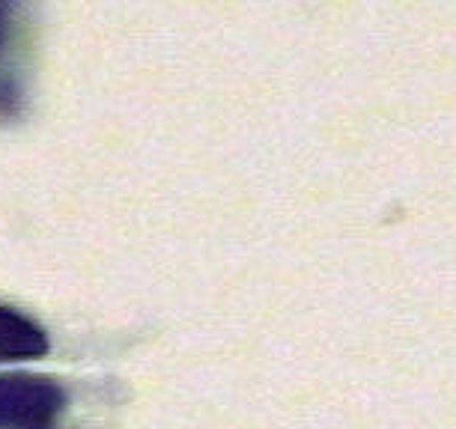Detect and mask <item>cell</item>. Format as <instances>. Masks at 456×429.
Segmentation results:
<instances>
[{"instance_id":"obj_1","label":"cell","mask_w":456,"mask_h":429,"mask_svg":"<svg viewBox=\"0 0 456 429\" xmlns=\"http://www.w3.org/2000/svg\"><path fill=\"white\" fill-rule=\"evenodd\" d=\"M63 391L39 376H0V429H54Z\"/></svg>"},{"instance_id":"obj_2","label":"cell","mask_w":456,"mask_h":429,"mask_svg":"<svg viewBox=\"0 0 456 429\" xmlns=\"http://www.w3.org/2000/svg\"><path fill=\"white\" fill-rule=\"evenodd\" d=\"M48 352V337L28 316L0 307V361L39 358Z\"/></svg>"},{"instance_id":"obj_3","label":"cell","mask_w":456,"mask_h":429,"mask_svg":"<svg viewBox=\"0 0 456 429\" xmlns=\"http://www.w3.org/2000/svg\"><path fill=\"white\" fill-rule=\"evenodd\" d=\"M12 6H15V0H0V51H4L6 33H10V21H12Z\"/></svg>"}]
</instances>
